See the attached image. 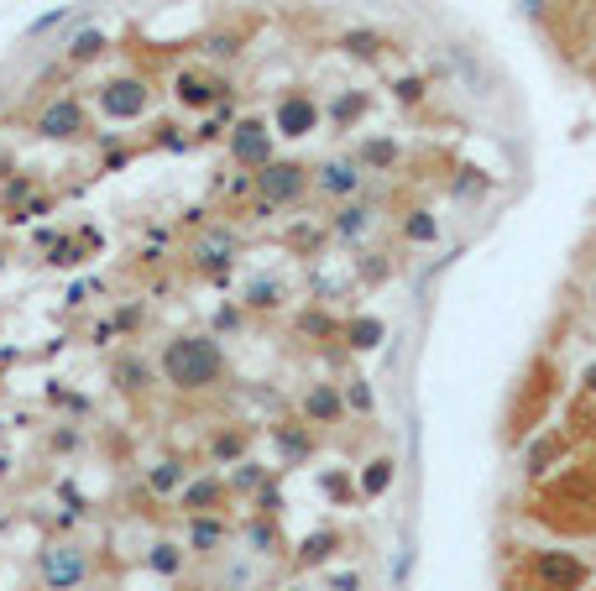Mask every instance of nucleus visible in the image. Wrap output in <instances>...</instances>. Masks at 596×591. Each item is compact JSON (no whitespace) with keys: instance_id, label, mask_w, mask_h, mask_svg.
Masks as SVG:
<instances>
[{"instance_id":"nucleus-45","label":"nucleus","mask_w":596,"mask_h":591,"mask_svg":"<svg viewBox=\"0 0 596 591\" xmlns=\"http://www.w3.org/2000/svg\"><path fill=\"white\" fill-rule=\"evenodd\" d=\"M95 293H100V283H74V288H68V309H84Z\"/></svg>"},{"instance_id":"nucleus-6","label":"nucleus","mask_w":596,"mask_h":591,"mask_svg":"<svg viewBox=\"0 0 596 591\" xmlns=\"http://www.w3.org/2000/svg\"><path fill=\"white\" fill-rule=\"evenodd\" d=\"M95 105H100L105 121H142L147 110H152V84L142 74H116V79L100 84Z\"/></svg>"},{"instance_id":"nucleus-5","label":"nucleus","mask_w":596,"mask_h":591,"mask_svg":"<svg viewBox=\"0 0 596 591\" xmlns=\"http://www.w3.org/2000/svg\"><path fill=\"white\" fill-rule=\"evenodd\" d=\"M314 189V168L293 163V157H272V163L257 173V199H267L272 210H288Z\"/></svg>"},{"instance_id":"nucleus-15","label":"nucleus","mask_w":596,"mask_h":591,"mask_svg":"<svg viewBox=\"0 0 596 591\" xmlns=\"http://www.w3.org/2000/svg\"><path fill=\"white\" fill-rule=\"evenodd\" d=\"M372 225H377V210H372L366 199H361V204L351 199V204H340V210L330 215V236H335L340 246H361L366 236H372Z\"/></svg>"},{"instance_id":"nucleus-30","label":"nucleus","mask_w":596,"mask_h":591,"mask_svg":"<svg viewBox=\"0 0 596 591\" xmlns=\"http://www.w3.org/2000/svg\"><path fill=\"white\" fill-rule=\"evenodd\" d=\"M361 116H366V95H361V89H340V95L325 105V121H330V126H340V131L356 126Z\"/></svg>"},{"instance_id":"nucleus-8","label":"nucleus","mask_w":596,"mask_h":591,"mask_svg":"<svg viewBox=\"0 0 596 591\" xmlns=\"http://www.w3.org/2000/svg\"><path fill=\"white\" fill-rule=\"evenodd\" d=\"M267 440H272V450H278V471L309 466L314 450H319L314 424H304V419H272V424H267Z\"/></svg>"},{"instance_id":"nucleus-27","label":"nucleus","mask_w":596,"mask_h":591,"mask_svg":"<svg viewBox=\"0 0 596 591\" xmlns=\"http://www.w3.org/2000/svg\"><path fill=\"white\" fill-rule=\"evenodd\" d=\"M340 340H346L351 351H377L387 340V325L377 320V314H356V320H346V330H340Z\"/></svg>"},{"instance_id":"nucleus-32","label":"nucleus","mask_w":596,"mask_h":591,"mask_svg":"<svg viewBox=\"0 0 596 591\" xmlns=\"http://www.w3.org/2000/svg\"><path fill=\"white\" fill-rule=\"evenodd\" d=\"M382 48H387V42L372 27H356V32L340 37V53H346V58H366V63H372V58H382Z\"/></svg>"},{"instance_id":"nucleus-11","label":"nucleus","mask_w":596,"mask_h":591,"mask_svg":"<svg viewBox=\"0 0 596 591\" xmlns=\"http://www.w3.org/2000/svg\"><path fill=\"white\" fill-rule=\"evenodd\" d=\"M366 184V168L356 163V157H325V163L314 168V189L325 194V199H340V204H351Z\"/></svg>"},{"instance_id":"nucleus-33","label":"nucleus","mask_w":596,"mask_h":591,"mask_svg":"<svg viewBox=\"0 0 596 591\" xmlns=\"http://www.w3.org/2000/svg\"><path fill=\"white\" fill-rule=\"evenodd\" d=\"M319 241H325V231H319L314 220H304V225H293V231H283V246H288V252H298V257H319Z\"/></svg>"},{"instance_id":"nucleus-25","label":"nucleus","mask_w":596,"mask_h":591,"mask_svg":"<svg viewBox=\"0 0 596 591\" xmlns=\"http://www.w3.org/2000/svg\"><path fill=\"white\" fill-rule=\"evenodd\" d=\"M183 482H189V466H183L178 456H168V461L147 466V492H152V497H178V492H183Z\"/></svg>"},{"instance_id":"nucleus-14","label":"nucleus","mask_w":596,"mask_h":591,"mask_svg":"<svg viewBox=\"0 0 596 591\" xmlns=\"http://www.w3.org/2000/svg\"><path fill=\"white\" fill-rule=\"evenodd\" d=\"M194 262H199L204 272H215V278H225V267L236 262V231H231V225L204 231V236L194 241Z\"/></svg>"},{"instance_id":"nucleus-29","label":"nucleus","mask_w":596,"mask_h":591,"mask_svg":"<svg viewBox=\"0 0 596 591\" xmlns=\"http://www.w3.org/2000/svg\"><path fill=\"white\" fill-rule=\"evenodd\" d=\"M241 304H246V309H262V314H267V309H283V304H288V288H283L278 278H251V283L241 288Z\"/></svg>"},{"instance_id":"nucleus-23","label":"nucleus","mask_w":596,"mask_h":591,"mask_svg":"<svg viewBox=\"0 0 596 591\" xmlns=\"http://www.w3.org/2000/svg\"><path fill=\"white\" fill-rule=\"evenodd\" d=\"M246 544H251V555H283L288 550V544H283V524H278V518H246Z\"/></svg>"},{"instance_id":"nucleus-18","label":"nucleus","mask_w":596,"mask_h":591,"mask_svg":"<svg viewBox=\"0 0 596 591\" xmlns=\"http://www.w3.org/2000/svg\"><path fill=\"white\" fill-rule=\"evenodd\" d=\"M356 163L366 173H393L403 163V147H398V136H366V142L356 147Z\"/></svg>"},{"instance_id":"nucleus-21","label":"nucleus","mask_w":596,"mask_h":591,"mask_svg":"<svg viewBox=\"0 0 596 591\" xmlns=\"http://www.w3.org/2000/svg\"><path fill=\"white\" fill-rule=\"evenodd\" d=\"M246 450H251V429H241V424H220V429H215V440H210L215 466H236V461H246Z\"/></svg>"},{"instance_id":"nucleus-51","label":"nucleus","mask_w":596,"mask_h":591,"mask_svg":"<svg viewBox=\"0 0 596 591\" xmlns=\"http://www.w3.org/2000/svg\"><path fill=\"white\" fill-rule=\"evenodd\" d=\"M288 591H304V586H288Z\"/></svg>"},{"instance_id":"nucleus-19","label":"nucleus","mask_w":596,"mask_h":591,"mask_svg":"<svg viewBox=\"0 0 596 591\" xmlns=\"http://www.w3.org/2000/svg\"><path fill=\"white\" fill-rule=\"evenodd\" d=\"M565 445H570L565 429H549V435H539L529 450H523V471H529V476H544L549 466H555V461L565 456Z\"/></svg>"},{"instance_id":"nucleus-49","label":"nucleus","mask_w":596,"mask_h":591,"mask_svg":"<svg viewBox=\"0 0 596 591\" xmlns=\"http://www.w3.org/2000/svg\"><path fill=\"white\" fill-rule=\"evenodd\" d=\"M581 388H586V398H596V361H591V367L581 372Z\"/></svg>"},{"instance_id":"nucleus-38","label":"nucleus","mask_w":596,"mask_h":591,"mask_svg":"<svg viewBox=\"0 0 596 591\" xmlns=\"http://www.w3.org/2000/svg\"><path fill=\"white\" fill-rule=\"evenodd\" d=\"M424 95H429V84H424L419 74H403V79H393V100H398V105H408V110H414V105H424Z\"/></svg>"},{"instance_id":"nucleus-47","label":"nucleus","mask_w":596,"mask_h":591,"mask_svg":"<svg viewBox=\"0 0 596 591\" xmlns=\"http://www.w3.org/2000/svg\"><path fill=\"white\" fill-rule=\"evenodd\" d=\"M147 246H152V252H168V246H173V236L163 231V225H157V231H147Z\"/></svg>"},{"instance_id":"nucleus-36","label":"nucleus","mask_w":596,"mask_h":591,"mask_svg":"<svg viewBox=\"0 0 596 591\" xmlns=\"http://www.w3.org/2000/svg\"><path fill=\"white\" fill-rule=\"evenodd\" d=\"M487 184H492V178L481 173V168H461V173L450 178V194L455 199H476V194H487Z\"/></svg>"},{"instance_id":"nucleus-43","label":"nucleus","mask_w":596,"mask_h":591,"mask_svg":"<svg viewBox=\"0 0 596 591\" xmlns=\"http://www.w3.org/2000/svg\"><path fill=\"white\" fill-rule=\"evenodd\" d=\"M241 320H246L241 304H220V309H215V330H210V335H231V330H241Z\"/></svg>"},{"instance_id":"nucleus-22","label":"nucleus","mask_w":596,"mask_h":591,"mask_svg":"<svg viewBox=\"0 0 596 591\" xmlns=\"http://www.w3.org/2000/svg\"><path fill=\"white\" fill-rule=\"evenodd\" d=\"M183 565H189V550H183V544H173V539L147 544V571H152V576L178 581V576H183Z\"/></svg>"},{"instance_id":"nucleus-40","label":"nucleus","mask_w":596,"mask_h":591,"mask_svg":"<svg viewBox=\"0 0 596 591\" xmlns=\"http://www.w3.org/2000/svg\"><path fill=\"white\" fill-rule=\"evenodd\" d=\"M251 503H257L262 518H283V482H278V476H267V487L251 497Z\"/></svg>"},{"instance_id":"nucleus-7","label":"nucleus","mask_w":596,"mask_h":591,"mask_svg":"<svg viewBox=\"0 0 596 591\" xmlns=\"http://www.w3.org/2000/svg\"><path fill=\"white\" fill-rule=\"evenodd\" d=\"M319 121H325V105H319L309 89H288V95H278V105H272V131L288 136V142L314 136Z\"/></svg>"},{"instance_id":"nucleus-46","label":"nucleus","mask_w":596,"mask_h":591,"mask_svg":"<svg viewBox=\"0 0 596 591\" xmlns=\"http://www.w3.org/2000/svg\"><path fill=\"white\" fill-rule=\"evenodd\" d=\"M361 586V576L356 571H340V576H330V591H356Z\"/></svg>"},{"instance_id":"nucleus-17","label":"nucleus","mask_w":596,"mask_h":591,"mask_svg":"<svg viewBox=\"0 0 596 591\" xmlns=\"http://www.w3.org/2000/svg\"><path fill=\"white\" fill-rule=\"evenodd\" d=\"M110 382H116L121 393H142V388H152V361L136 356V351H116L110 356Z\"/></svg>"},{"instance_id":"nucleus-44","label":"nucleus","mask_w":596,"mask_h":591,"mask_svg":"<svg viewBox=\"0 0 596 591\" xmlns=\"http://www.w3.org/2000/svg\"><path fill=\"white\" fill-rule=\"evenodd\" d=\"M63 16H68V6H58V11H42V16L32 21V27H27V32H32V37H42V32H53V27H58V21H63Z\"/></svg>"},{"instance_id":"nucleus-34","label":"nucleus","mask_w":596,"mask_h":591,"mask_svg":"<svg viewBox=\"0 0 596 591\" xmlns=\"http://www.w3.org/2000/svg\"><path fill=\"white\" fill-rule=\"evenodd\" d=\"M84 257H89V246H84V236H58L53 246H48V262L53 267H84Z\"/></svg>"},{"instance_id":"nucleus-1","label":"nucleus","mask_w":596,"mask_h":591,"mask_svg":"<svg viewBox=\"0 0 596 591\" xmlns=\"http://www.w3.org/2000/svg\"><path fill=\"white\" fill-rule=\"evenodd\" d=\"M225 346H220V335L210 330H183V335H168L163 340V351H157V377L168 382V388L178 393H210L225 382Z\"/></svg>"},{"instance_id":"nucleus-28","label":"nucleus","mask_w":596,"mask_h":591,"mask_svg":"<svg viewBox=\"0 0 596 591\" xmlns=\"http://www.w3.org/2000/svg\"><path fill=\"white\" fill-rule=\"evenodd\" d=\"M267 476H272V466H262L257 456H246V461H236L231 471H225V482H231L236 497H257L267 487Z\"/></svg>"},{"instance_id":"nucleus-39","label":"nucleus","mask_w":596,"mask_h":591,"mask_svg":"<svg viewBox=\"0 0 596 591\" xmlns=\"http://www.w3.org/2000/svg\"><path fill=\"white\" fill-rule=\"evenodd\" d=\"M319 487H325V492L335 497V503H356V497H361V487L351 482L346 471H325V476H319Z\"/></svg>"},{"instance_id":"nucleus-48","label":"nucleus","mask_w":596,"mask_h":591,"mask_svg":"<svg viewBox=\"0 0 596 591\" xmlns=\"http://www.w3.org/2000/svg\"><path fill=\"white\" fill-rule=\"evenodd\" d=\"M79 445V429H58L53 435V450H74Z\"/></svg>"},{"instance_id":"nucleus-24","label":"nucleus","mask_w":596,"mask_h":591,"mask_svg":"<svg viewBox=\"0 0 596 591\" xmlns=\"http://www.w3.org/2000/svg\"><path fill=\"white\" fill-rule=\"evenodd\" d=\"M393 482H398V461H393V456L366 461V466H361V476H356V487H361L366 503H377V497H382L387 487H393Z\"/></svg>"},{"instance_id":"nucleus-41","label":"nucleus","mask_w":596,"mask_h":591,"mask_svg":"<svg viewBox=\"0 0 596 591\" xmlns=\"http://www.w3.org/2000/svg\"><path fill=\"white\" fill-rule=\"evenodd\" d=\"M204 53L210 58H236L241 53V32H210L204 37Z\"/></svg>"},{"instance_id":"nucleus-35","label":"nucleus","mask_w":596,"mask_h":591,"mask_svg":"<svg viewBox=\"0 0 596 591\" xmlns=\"http://www.w3.org/2000/svg\"><path fill=\"white\" fill-rule=\"evenodd\" d=\"M340 393H346L351 414H372V408H377V393H372V382H366V377H346V382H340Z\"/></svg>"},{"instance_id":"nucleus-13","label":"nucleus","mask_w":596,"mask_h":591,"mask_svg":"<svg viewBox=\"0 0 596 591\" xmlns=\"http://www.w3.org/2000/svg\"><path fill=\"white\" fill-rule=\"evenodd\" d=\"M225 497H231V482H225V476H215V471H199V476H189V482H183L178 508L189 513V518H194V513H220Z\"/></svg>"},{"instance_id":"nucleus-12","label":"nucleus","mask_w":596,"mask_h":591,"mask_svg":"<svg viewBox=\"0 0 596 591\" xmlns=\"http://www.w3.org/2000/svg\"><path fill=\"white\" fill-rule=\"evenodd\" d=\"M225 95H231V84H225V79H210V74H199V68H183V74L173 79V100H178L183 110L225 105Z\"/></svg>"},{"instance_id":"nucleus-42","label":"nucleus","mask_w":596,"mask_h":591,"mask_svg":"<svg viewBox=\"0 0 596 591\" xmlns=\"http://www.w3.org/2000/svg\"><path fill=\"white\" fill-rule=\"evenodd\" d=\"M298 330H304V335H340L346 325H335L330 314H319V309H304V314H298Z\"/></svg>"},{"instance_id":"nucleus-2","label":"nucleus","mask_w":596,"mask_h":591,"mask_svg":"<svg viewBox=\"0 0 596 591\" xmlns=\"http://www.w3.org/2000/svg\"><path fill=\"white\" fill-rule=\"evenodd\" d=\"M523 571L544 591H586L591 586V560L576 550H534L523 560Z\"/></svg>"},{"instance_id":"nucleus-10","label":"nucleus","mask_w":596,"mask_h":591,"mask_svg":"<svg viewBox=\"0 0 596 591\" xmlns=\"http://www.w3.org/2000/svg\"><path fill=\"white\" fill-rule=\"evenodd\" d=\"M346 393H340V382H309L304 398H298V419L314 424V429H330V424H346Z\"/></svg>"},{"instance_id":"nucleus-4","label":"nucleus","mask_w":596,"mask_h":591,"mask_svg":"<svg viewBox=\"0 0 596 591\" xmlns=\"http://www.w3.org/2000/svg\"><path fill=\"white\" fill-rule=\"evenodd\" d=\"M272 121H262V116H236L231 121V131H225V157L241 168V173H262L267 163H272Z\"/></svg>"},{"instance_id":"nucleus-26","label":"nucleus","mask_w":596,"mask_h":591,"mask_svg":"<svg viewBox=\"0 0 596 591\" xmlns=\"http://www.w3.org/2000/svg\"><path fill=\"white\" fill-rule=\"evenodd\" d=\"M105 48H110V37L100 27H84V32H74V37L63 42V58H68V68H79V63L105 58Z\"/></svg>"},{"instance_id":"nucleus-9","label":"nucleus","mask_w":596,"mask_h":591,"mask_svg":"<svg viewBox=\"0 0 596 591\" xmlns=\"http://www.w3.org/2000/svg\"><path fill=\"white\" fill-rule=\"evenodd\" d=\"M32 131L42 136V142H79V136L89 131V116H84V105L74 95H58V100H48L37 110Z\"/></svg>"},{"instance_id":"nucleus-20","label":"nucleus","mask_w":596,"mask_h":591,"mask_svg":"<svg viewBox=\"0 0 596 591\" xmlns=\"http://www.w3.org/2000/svg\"><path fill=\"white\" fill-rule=\"evenodd\" d=\"M335 550H340V534H335V529H314V534H304V539H298L293 565H298V571H314V565H325Z\"/></svg>"},{"instance_id":"nucleus-16","label":"nucleus","mask_w":596,"mask_h":591,"mask_svg":"<svg viewBox=\"0 0 596 591\" xmlns=\"http://www.w3.org/2000/svg\"><path fill=\"white\" fill-rule=\"evenodd\" d=\"M231 539V524L220 513H194L189 529H183V550L189 555H220V544Z\"/></svg>"},{"instance_id":"nucleus-52","label":"nucleus","mask_w":596,"mask_h":591,"mask_svg":"<svg viewBox=\"0 0 596 591\" xmlns=\"http://www.w3.org/2000/svg\"><path fill=\"white\" fill-rule=\"evenodd\" d=\"M591 299H596V288H591Z\"/></svg>"},{"instance_id":"nucleus-50","label":"nucleus","mask_w":596,"mask_h":591,"mask_svg":"<svg viewBox=\"0 0 596 591\" xmlns=\"http://www.w3.org/2000/svg\"><path fill=\"white\" fill-rule=\"evenodd\" d=\"M518 6H523V11H529V16H539V11L549 6V0H518Z\"/></svg>"},{"instance_id":"nucleus-3","label":"nucleus","mask_w":596,"mask_h":591,"mask_svg":"<svg viewBox=\"0 0 596 591\" xmlns=\"http://www.w3.org/2000/svg\"><path fill=\"white\" fill-rule=\"evenodd\" d=\"M37 576L48 591H79L89 586V576H95V565H89V550L74 539H53L48 550L37 555Z\"/></svg>"},{"instance_id":"nucleus-37","label":"nucleus","mask_w":596,"mask_h":591,"mask_svg":"<svg viewBox=\"0 0 596 591\" xmlns=\"http://www.w3.org/2000/svg\"><path fill=\"white\" fill-rule=\"evenodd\" d=\"M356 272H361V283H387V278H393V257H387V252H366L356 262Z\"/></svg>"},{"instance_id":"nucleus-31","label":"nucleus","mask_w":596,"mask_h":591,"mask_svg":"<svg viewBox=\"0 0 596 591\" xmlns=\"http://www.w3.org/2000/svg\"><path fill=\"white\" fill-rule=\"evenodd\" d=\"M398 225H403L408 246H434V241H440V220H434V210H424V204H419V210H408Z\"/></svg>"}]
</instances>
